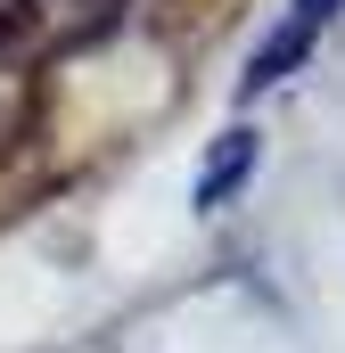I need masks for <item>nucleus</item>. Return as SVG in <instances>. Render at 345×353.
<instances>
[{"instance_id": "f257e3e1", "label": "nucleus", "mask_w": 345, "mask_h": 353, "mask_svg": "<svg viewBox=\"0 0 345 353\" xmlns=\"http://www.w3.org/2000/svg\"><path fill=\"white\" fill-rule=\"evenodd\" d=\"M329 17H337V0H288L279 33H271L255 58H247V99H263V90H279V83H288V74L313 58V41L329 33Z\"/></svg>"}, {"instance_id": "f03ea898", "label": "nucleus", "mask_w": 345, "mask_h": 353, "mask_svg": "<svg viewBox=\"0 0 345 353\" xmlns=\"http://www.w3.org/2000/svg\"><path fill=\"white\" fill-rule=\"evenodd\" d=\"M33 41L17 33V25H0V157L33 132Z\"/></svg>"}, {"instance_id": "7ed1b4c3", "label": "nucleus", "mask_w": 345, "mask_h": 353, "mask_svg": "<svg viewBox=\"0 0 345 353\" xmlns=\"http://www.w3.org/2000/svg\"><path fill=\"white\" fill-rule=\"evenodd\" d=\"M247 173H255V132H230V140L214 148L206 181H197V214H214V205H222V189H239Z\"/></svg>"}]
</instances>
